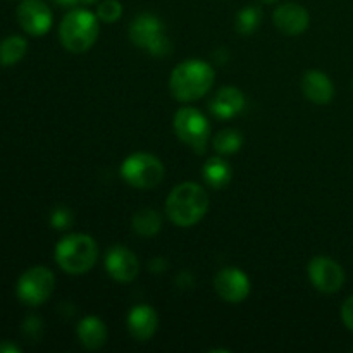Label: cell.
Returning <instances> with one entry per match:
<instances>
[{"mask_svg": "<svg viewBox=\"0 0 353 353\" xmlns=\"http://www.w3.org/2000/svg\"><path fill=\"white\" fill-rule=\"evenodd\" d=\"M214 81L216 72L212 65L200 59H188L172 69L169 90L179 102H195L210 92Z\"/></svg>", "mask_w": 353, "mask_h": 353, "instance_id": "6da1fadb", "label": "cell"}, {"mask_svg": "<svg viewBox=\"0 0 353 353\" xmlns=\"http://www.w3.org/2000/svg\"><path fill=\"white\" fill-rule=\"evenodd\" d=\"M209 210V195L196 183H181L174 186L165 202V214L179 228L195 226Z\"/></svg>", "mask_w": 353, "mask_h": 353, "instance_id": "7a4b0ae2", "label": "cell"}, {"mask_svg": "<svg viewBox=\"0 0 353 353\" xmlns=\"http://www.w3.org/2000/svg\"><path fill=\"white\" fill-rule=\"evenodd\" d=\"M62 47L71 54H83L99 38V17L86 9H72L62 17L59 26Z\"/></svg>", "mask_w": 353, "mask_h": 353, "instance_id": "3957f363", "label": "cell"}, {"mask_svg": "<svg viewBox=\"0 0 353 353\" xmlns=\"http://www.w3.org/2000/svg\"><path fill=\"white\" fill-rule=\"evenodd\" d=\"M97 257H99V247L88 234H68L55 247V262L68 274H85L95 265Z\"/></svg>", "mask_w": 353, "mask_h": 353, "instance_id": "277c9868", "label": "cell"}, {"mask_svg": "<svg viewBox=\"0 0 353 353\" xmlns=\"http://www.w3.org/2000/svg\"><path fill=\"white\" fill-rule=\"evenodd\" d=\"M121 176L133 188L152 190L162 183L165 168L155 155L138 152L124 159L121 165Z\"/></svg>", "mask_w": 353, "mask_h": 353, "instance_id": "5b68a950", "label": "cell"}, {"mask_svg": "<svg viewBox=\"0 0 353 353\" xmlns=\"http://www.w3.org/2000/svg\"><path fill=\"white\" fill-rule=\"evenodd\" d=\"M130 38L137 47L143 48L155 57L171 54V40L165 34L162 21L154 14H140L130 26Z\"/></svg>", "mask_w": 353, "mask_h": 353, "instance_id": "8992f818", "label": "cell"}, {"mask_svg": "<svg viewBox=\"0 0 353 353\" xmlns=\"http://www.w3.org/2000/svg\"><path fill=\"white\" fill-rule=\"evenodd\" d=\"M174 133L185 145H188L195 154L207 150L210 137V124L202 112L195 107H181L174 114Z\"/></svg>", "mask_w": 353, "mask_h": 353, "instance_id": "52a82bcc", "label": "cell"}, {"mask_svg": "<svg viewBox=\"0 0 353 353\" xmlns=\"http://www.w3.org/2000/svg\"><path fill=\"white\" fill-rule=\"evenodd\" d=\"M55 290L54 272L43 265H34L21 274L16 285V295L24 305L38 307L47 302Z\"/></svg>", "mask_w": 353, "mask_h": 353, "instance_id": "ba28073f", "label": "cell"}, {"mask_svg": "<svg viewBox=\"0 0 353 353\" xmlns=\"http://www.w3.org/2000/svg\"><path fill=\"white\" fill-rule=\"evenodd\" d=\"M309 279L321 293H336L345 285V271L336 261L319 255L309 262Z\"/></svg>", "mask_w": 353, "mask_h": 353, "instance_id": "9c48e42d", "label": "cell"}, {"mask_svg": "<svg viewBox=\"0 0 353 353\" xmlns=\"http://www.w3.org/2000/svg\"><path fill=\"white\" fill-rule=\"evenodd\" d=\"M19 26L31 37H43L52 28V10L43 0H23L16 10Z\"/></svg>", "mask_w": 353, "mask_h": 353, "instance_id": "30bf717a", "label": "cell"}, {"mask_svg": "<svg viewBox=\"0 0 353 353\" xmlns=\"http://www.w3.org/2000/svg\"><path fill=\"white\" fill-rule=\"evenodd\" d=\"M216 293L230 303H240L250 295V279L241 269L226 268L214 278Z\"/></svg>", "mask_w": 353, "mask_h": 353, "instance_id": "8fae6325", "label": "cell"}, {"mask_svg": "<svg viewBox=\"0 0 353 353\" xmlns=\"http://www.w3.org/2000/svg\"><path fill=\"white\" fill-rule=\"evenodd\" d=\"M107 274L117 283H131L140 272L138 259L130 248L114 245L105 255Z\"/></svg>", "mask_w": 353, "mask_h": 353, "instance_id": "7c38bea8", "label": "cell"}, {"mask_svg": "<svg viewBox=\"0 0 353 353\" xmlns=\"http://www.w3.org/2000/svg\"><path fill=\"white\" fill-rule=\"evenodd\" d=\"M272 21H274L276 28L281 33L290 34V37H299L309 28L310 17L305 7L300 6V3L290 2L283 3L274 10Z\"/></svg>", "mask_w": 353, "mask_h": 353, "instance_id": "4fadbf2b", "label": "cell"}, {"mask_svg": "<svg viewBox=\"0 0 353 353\" xmlns=\"http://www.w3.org/2000/svg\"><path fill=\"white\" fill-rule=\"evenodd\" d=\"M245 103H247V100H245L243 92L240 88H236V86H224V88H221L214 95L209 107L214 116L228 121L231 117L238 116L245 109Z\"/></svg>", "mask_w": 353, "mask_h": 353, "instance_id": "5bb4252c", "label": "cell"}, {"mask_svg": "<svg viewBox=\"0 0 353 353\" xmlns=\"http://www.w3.org/2000/svg\"><path fill=\"white\" fill-rule=\"evenodd\" d=\"M159 326V317L154 307L150 305H137L130 310L128 316V330L130 334L138 341L150 340L155 334Z\"/></svg>", "mask_w": 353, "mask_h": 353, "instance_id": "9a60e30c", "label": "cell"}, {"mask_svg": "<svg viewBox=\"0 0 353 353\" xmlns=\"http://www.w3.org/2000/svg\"><path fill=\"white\" fill-rule=\"evenodd\" d=\"M302 92L310 102L326 105L334 97V85L330 76L321 71H307L302 78Z\"/></svg>", "mask_w": 353, "mask_h": 353, "instance_id": "2e32d148", "label": "cell"}, {"mask_svg": "<svg viewBox=\"0 0 353 353\" xmlns=\"http://www.w3.org/2000/svg\"><path fill=\"white\" fill-rule=\"evenodd\" d=\"M76 333H78L79 343H81L86 350H99V348H102L103 345H105L107 336H109L105 323L95 316L85 317V319L78 324Z\"/></svg>", "mask_w": 353, "mask_h": 353, "instance_id": "e0dca14e", "label": "cell"}, {"mask_svg": "<svg viewBox=\"0 0 353 353\" xmlns=\"http://www.w3.org/2000/svg\"><path fill=\"white\" fill-rule=\"evenodd\" d=\"M28 41L19 34H10L0 41V65L10 68L16 65L26 55Z\"/></svg>", "mask_w": 353, "mask_h": 353, "instance_id": "ac0fdd59", "label": "cell"}, {"mask_svg": "<svg viewBox=\"0 0 353 353\" xmlns=\"http://www.w3.org/2000/svg\"><path fill=\"white\" fill-rule=\"evenodd\" d=\"M203 179L210 188L221 190L230 185L231 181V168L223 159H209L203 165Z\"/></svg>", "mask_w": 353, "mask_h": 353, "instance_id": "d6986e66", "label": "cell"}, {"mask_svg": "<svg viewBox=\"0 0 353 353\" xmlns=\"http://www.w3.org/2000/svg\"><path fill=\"white\" fill-rule=\"evenodd\" d=\"M162 217L154 209H141L131 219V228L140 236H154L161 231Z\"/></svg>", "mask_w": 353, "mask_h": 353, "instance_id": "ffe728a7", "label": "cell"}, {"mask_svg": "<svg viewBox=\"0 0 353 353\" xmlns=\"http://www.w3.org/2000/svg\"><path fill=\"white\" fill-rule=\"evenodd\" d=\"M261 23H262V10L259 9V7H254V6L243 7L236 16V30L238 33L245 34V37L255 33L257 28L261 26Z\"/></svg>", "mask_w": 353, "mask_h": 353, "instance_id": "44dd1931", "label": "cell"}, {"mask_svg": "<svg viewBox=\"0 0 353 353\" xmlns=\"http://www.w3.org/2000/svg\"><path fill=\"white\" fill-rule=\"evenodd\" d=\"M212 143L216 152L223 155H231L240 150L241 145H243V137L234 130H224L214 137Z\"/></svg>", "mask_w": 353, "mask_h": 353, "instance_id": "7402d4cb", "label": "cell"}, {"mask_svg": "<svg viewBox=\"0 0 353 353\" xmlns=\"http://www.w3.org/2000/svg\"><path fill=\"white\" fill-rule=\"evenodd\" d=\"M123 16V3L119 0H103L97 9V17L107 24H112Z\"/></svg>", "mask_w": 353, "mask_h": 353, "instance_id": "603a6c76", "label": "cell"}, {"mask_svg": "<svg viewBox=\"0 0 353 353\" xmlns=\"http://www.w3.org/2000/svg\"><path fill=\"white\" fill-rule=\"evenodd\" d=\"M50 224L54 228H57V230H65V228H69L72 224L71 210H68L65 207H59V209H55L54 212H52Z\"/></svg>", "mask_w": 353, "mask_h": 353, "instance_id": "cb8c5ba5", "label": "cell"}, {"mask_svg": "<svg viewBox=\"0 0 353 353\" xmlns=\"http://www.w3.org/2000/svg\"><path fill=\"white\" fill-rule=\"evenodd\" d=\"M341 321L348 330L353 331V295L348 296L341 305Z\"/></svg>", "mask_w": 353, "mask_h": 353, "instance_id": "d4e9b609", "label": "cell"}, {"mask_svg": "<svg viewBox=\"0 0 353 353\" xmlns=\"http://www.w3.org/2000/svg\"><path fill=\"white\" fill-rule=\"evenodd\" d=\"M148 269H150V271H154V272H162V271H165V269H168V262H165L164 259L157 257V259H154L150 264H148Z\"/></svg>", "mask_w": 353, "mask_h": 353, "instance_id": "484cf974", "label": "cell"}, {"mask_svg": "<svg viewBox=\"0 0 353 353\" xmlns=\"http://www.w3.org/2000/svg\"><path fill=\"white\" fill-rule=\"evenodd\" d=\"M21 348H17L16 345L10 343H0V353H19Z\"/></svg>", "mask_w": 353, "mask_h": 353, "instance_id": "4316f807", "label": "cell"}, {"mask_svg": "<svg viewBox=\"0 0 353 353\" xmlns=\"http://www.w3.org/2000/svg\"><path fill=\"white\" fill-rule=\"evenodd\" d=\"M54 2L61 7H74L79 0H54Z\"/></svg>", "mask_w": 353, "mask_h": 353, "instance_id": "83f0119b", "label": "cell"}, {"mask_svg": "<svg viewBox=\"0 0 353 353\" xmlns=\"http://www.w3.org/2000/svg\"><path fill=\"white\" fill-rule=\"evenodd\" d=\"M81 3H86V6H90V3H95L97 0H79Z\"/></svg>", "mask_w": 353, "mask_h": 353, "instance_id": "f1b7e54d", "label": "cell"}, {"mask_svg": "<svg viewBox=\"0 0 353 353\" xmlns=\"http://www.w3.org/2000/svg\"><path fill=\"white\" fill-rule=\"evenodd\" d=\"M261 2H264V3H272V2H278V0H261Z\"/></svg>", "mask_w": 353, "mask_h": 353, "instance_id": "f546056e", "label": "cell"}]
</instances>
